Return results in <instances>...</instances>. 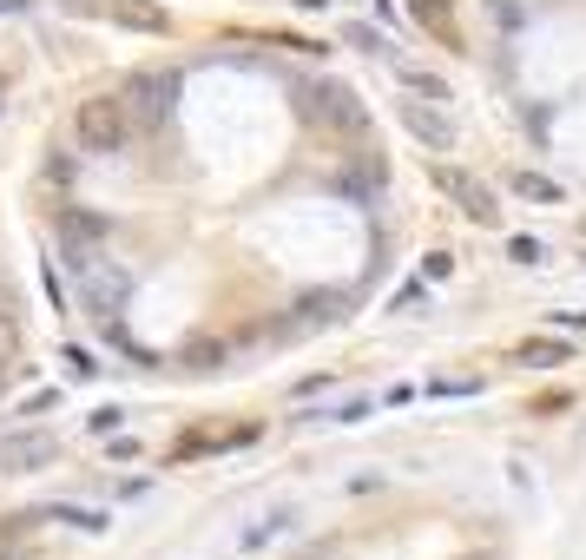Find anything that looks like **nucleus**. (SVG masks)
<instances>
[{
  "mask_svg": "<svg viewBox=\"0 0 586 560\" xmlns=\"http://www.w3.org/2000/svg\"><path fill=\"white\" fill-rule=\"evenodd\" d=\"M126 132H132L126 93H93V99L73 106V139H80V152H93V159L126 152Z\"/></svg>",
  "mask_w": 586,
  "mask_h": 560,
  "instance_id": "f257e3e1",
  "label": "nucleus"
},
{
  "mask_svg": "<svg viewBox=\"0 0 586 560\" xmlns=\"http://www.w3.org/2000/svg\"><path fill=\"white\" fill-rule=\"evenodd\" d=\"M428 185H435L442 198H455V211L468 224H481V231H494V224H501V205H494V192L481 185L475 172H461V165H428Z\"/></svg>",
  "mask_w": 586,
  "mask_h": 560,
  "instance_id": "f03ea898",
  "label": "nucleus"
},
{
  "mask_svg": "<svg viewBox=\"0 0 586 560\" xmlns=\"http://www.w3.org/2000/svg\"><path fill=\"white\" fill-rule=\"evenodd\" d=\"M99 244H106V218H99V211L66 205L60 211V251H66V264H73V271H93Z\"/></svg>",
  "mask_w": 586,
  "mask_h": 560,
  "instance_id": "7ed1b4c3",
  "label": "nucleus"
},
{
  "mask_svg": "<svg viewBox=\"0 0 586 560\" xmlns=\"http://www.w3.org/2000/svg\"><path fill=\"white\" fill-rule=\"evenodd\" d=\"M178 86L185 80H178L172 66H139V73L126 80V106H139L145 119H165V112L178 106Z\"/></svg>",
  "mask_w": 586,
  "mask_h": 560,
  "instance_id": "20e7f679",
  "label": "nucleus"
},
{
  "mask_svg": "<svg viewBox=\"0 0 586 560\" xmlns=\"http://www.w3.org/2000/svg\"><path fill=\"white\" fill-rule=\"evenodd\" d=\"M53 462H60V442H53L47 429H20V435L0 442V468H7V475H40V468H53Z\"/></svg>",
  "mask_w": 586,
  "mask_h": 560,
  "instance_id": "39448f33",
  "label": "nucleus"
},
{
  "mask_svg": "<svg viewBox=\"0 0 586 560\" xmlns=\"http://www.w3.org/2000/svg\"><path fill=\"white\" fill-rule=\"evenodd\" d=\"M303 99H310L303 112H310V119H323V126H343V132H356V126H363V99L349 93L343 80H317Z\"/></svg>",
  "mask_w": 586,
  "mask_h": 560,
  "instance_id": "423d86ee",
  "label": "nucleus"
},
{
  "mask_svg": "<svg viewBox=\"0 0 586 560\" xmlns=\"http://www.w3.org/2000/svg\"><path fill=\"white\" fill-rule=\"evenodd\" d=\"M402 126H409V139H422L428 152H455L461 145V132H455V119H448L442 106H435V99H402Z\"/></svg>",
  "mask_w": 586,
  "mask_h": 560,
  "instance_id": "0eeeda50",
  "label": "nucleus"
},
{
  "mask_svg": "<svg viewBox=\"0 0 586 560\" xmlns=\"http://www.w3.org/2000/svg\"><path fill=\"white\" fill-rule=\"evenodd\" d=\"M106 14H112V27H126V33H172V14L159 0H106Z\"/></svg>",
  "mask_w": 586,
  "mask_h": 560,
  "instance_id": "6e6552de",
  "label": "nucleus"
},
{
  "mask_svg": "<svg viewBox=\"0 0 586 560\" xmlns=\"http://www.w3.org/2000/svg\"><path fill=\"white\" fill-rule=\"evenodd\" d=\"M409 14L422 20L442 47H461V27H455V0H409Z\"/></svg>",
  "mask_w": 586,
  "mask_h": 560,
  "instance_id": "1a4fd4ad",
  "label": "nucleus"
},
{
  "mask_svg": "<svg viewBox=\"0 0 586 560\" xmlns=\"http://www.w3.org/2000/svg\"><path fill=\"white\" fill-rule=\"evenodd\" d=\"M514 363H527V369H560V363H573V343H560V336H527L521 350H514Z\"/></svg>",
  "mask_w": 586,
  "mask_h": 560,
  "instance_id": "9d476101",
  "label": "nucleus"
},
{
  "mask_svg": "<svg viewBox=\"0 0 586 560\" xmlns=\"http://www.w3.org/2000/svg\"><path fill=\"white\" fill-rule=\"evenodd\" d=\"M514 198H527V205H560V185L547 172H514Z\"/></svg>",
  "mask_w": 586,
  "mask_h": 560,
  "instance_id": "9b49d317",
  "label": "nucleus"
},
{
  "mask_svg": "<svg viewBox=\"0 0 586 560\" xmlns=\"http://www.w3.org/2000/svg\"><path fill=\"white\" fill-rule=\"evenodd\" d=\"M40 521H73L80 534H106L112 528V514H99V508H47Z\"/></svg>",
  "mask_w": 586,
  "mask_h": 560,
  "instance_id": "f8f14e48",
  "label": "nucleus"
},
{
  "mask_svg": "<svg viewBox=\"0 0 586 560\" xmlns=\"http://www.w3.org/2000/svg\"><path fill=\"white\" fill-rule=\"evenodd\" d=\"M343 40H349V47H363V53H376V60H396V47H389V33L363 27V20H356V27H343Z\"/></svg>",
  "mask_w": 586,
  "mask_h": 560,
  "instance_id": "ddd939ff",
  "label": "nucleus"
},
{
  "mask_svg": "<svg viewBox=\"0 0 586 560\" xmlns=\"http://www.w3.org/2000/svg\"><path fill=\"white\" fill-rule=\"evenodd\" d=\"M336 317H343V297L336 290L330 297H303V323H336Z\"/></svg>",
  "mask_w": 586,
  "mask_h": 560,
  "instance_id": "4468645a",
  "label": "nucleus"
},
{
  "mask_svg": "<svg viewBox=\"0 0 586 560\" xmlns=\"http://www.w3.org/2000/svg\"><path fill=\"white\" fill-rule=\"evenodd\" d=\"M402 80H409V86H415V93H422V99H435V106H442V99H448V80H435V73H415V66H402Z\"/></svg>",
  "mask_w": 586,
  "mask_h": 560,
  "instance_id": "2eb2a0df",
  "label": "nucleus"
},
{
  "mask_svg": "<svg viewBox=\"0 0 586 560\" xmlns=\"http://www.w3.org/2000/svg\"><path fill=\"white\" fill-rule=\"evenodd\" d=\"M507 257H514V264H547V244L540 238H507Z\"/></svg>",
  "mask_w": 586,
  "mask_h": 560,
  "instance_id": "dca6fc26",
  "label": "nucleus"
},
{
  "mask_svg": "<svg viewBox=\"0 0 586 560\" xmlns=\"http://www.w3.org/2000/svg\"><path fill=\"white\" fill-rule=\"evenodd\" d=\"M60 363H66V369H73V376H80V383H86V376H99V363H93V356H86V350H66V356H60Z\"/></svg>",
  "mask_w": 586,
  "mask_h": 560,
  "instance_id": "f3484780",
  "label": "nucleus"
},
{
  "mask_svg": "<svg viewBox=\"0 0 586 560\" xmlns=\"http://www.w3.org/2000/svg\"><path fill=\"white\" fill-rule=\"evenodd\" d=\"M428 304V284H409V290H402V297H396V310H409V317H415V310H422Z\"/></svg>",
  "mask_w": 586,
  "mask_h": 560,
  "instance_id": "a211bd4d",
  "label": "nucleus"
},
{
  "mask_svg": "<svg viewBox=\"0 0 586 560\" xmlns=\"http://www.w3.org/2000/svg\"><path fill=\"white\" fill-rule=\"evenodd\" d=\"M554 330H586V317L580 310H554Z\"/></svg>",
  "mask_w": 586,
  "mask_h": 560,
  "instance_id": "6ab92c4d",
  "label": "nucleus"
},
{
  "mask_svg": "<svg viewBox=\"0 0 586 560\" xmlns=\"http://www.w3.org/2000/svg\"><path fill=\"white\" fill-rule=\"evenodd\" d=\"M14 310H20L14 304V284H7V271H0V317H14Z\"/></svg>",
  "mask_w": 586,
  "mask_h": 560,
  "instance_id": "aec40b11",
  "label": "nucleus"
},
{
  "mask_svg": "<svg viewBox=\"0 0 586 560\" xmlns=\"http://www.w3.org/2000/svg\"><path fill=\"white\" fill-rule=\"evenodd\" d=\"M297 7H303V14H317V7H330V0H297Z\"/></svg>",
  "mask_w": 586,
  "mask_h": 560,
  "instance_id": "412c9836",
  "label": "nucleus"
},
{
  "mask_svg": "<svg viewBox=\"0 0 586 560\" xmlns=\"http://www.w3.org/2000/svg\"><path fill=\"white\" fill-rule=\"evenodd\" d=\"M7 376H14V363H0V396H7Z\"/></svg>",
  "mask_w": 586,
  "mask_h": 560,
  "instance_id": "4be33fe9",
  "label": "nucleus"
},
{
  "mask_svg": "<svg viewBox=\"0 0 586 560\" xmlns=\"http://www.w3.org/2000/svg\"><path fill=\"white\" fill-rule=\"evenodd\" d=\"M0 560H14V547H7V541H0Z\"/></svg>",
  "mask_w": 586,
  "mask_h": 560,
  "instance_id": "5701e85b",
  "label": "nucleus"
}]
</instances>
